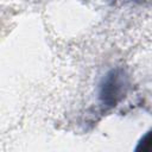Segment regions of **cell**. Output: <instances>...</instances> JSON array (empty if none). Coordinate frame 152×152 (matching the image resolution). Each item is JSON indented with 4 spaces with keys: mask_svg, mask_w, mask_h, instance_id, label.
Returning <instances> with one entry per match:
<instances>
[{
    "mask_svg": "<svg viewBox=\"0 0 152 152\" xmlns=\"http://www.w3.org/2000/svg\"><path fill=\"white\" fill-rule=\"evenodd\" d=\"M128 77L122 69H112L106 74L100 83L99 97L103 106L115 107L126 95Z\"/></svg>",
    "mask_w": 152,
    "mask_h": 152,
    "instance_id": "1",
    "label": "cell"
},
{
    "mask_svg": "<svg viewBox=\"0 0 152 152\" xmlns=\"http://www.w3.org/2000/svg\"><path fill=\"white\" fill-rule=\"evenodd\" d=\"M135 151H152V129L139 140Z\"/></svg>",
    "mask_w": 152,
    "mask_h": 152,
    "instance_id": "2",
    "label": "cell"
}]
</instances>
